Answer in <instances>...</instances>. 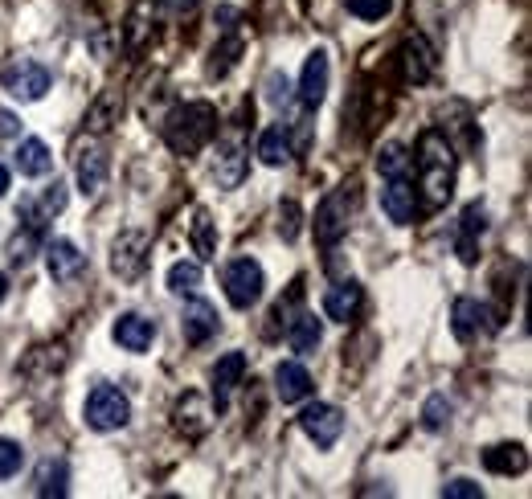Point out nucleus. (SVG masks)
I'll use <instances>...</instances> for the list:
<instances>
[{
  "label": "nucleus",
  "mask_w": 532,
  "mask_h": 499,
  "mask_svg": "<svg viewBox=\"0 0 532 499\" xmlns=\"http://www.w3.org/2000/svg\"><path fill=\"white\" fill-rule=\"evenodd\" d=\"M418 176L426 189V205H447L455 193V152L447 144V135L422 131L418 140Z\"/></svg>",
  "instance_id": "nucleus-1"
},
{
  "label": "nucleus",
  "mask_w": 532,
  "mask_h": 499,
  "mask_svg": "<svg viewBox=\"0 0 532 499\" xmlns=\"http://www.w3.org/2000/svg\"><path fill=\"white\" fill-rule=\"evenodd\" d=\"M217 135V111L209 103H185L164 119V140L176 156H197Z\"/></svg>",
  "instance_id": "nucleus-2"
},
{
  "label": "nucleus",
  "mask_w": 532,
  "mask_h": 499,
  "mask_svg": "<svg viewBox=\"0 0 532 499\" xmlns=\"http://www.w3.org/2000/svg\"><path fill=\"white\" fill-rule=\"evenodd\" d=\"M82 418H86V426L99 430V434L123 430L131 422V401L115 385H95L91 397H86V405H82Z\"/></svg>",
  "instance_id": "nucleus-3"
},
{
  "label": "nucleus",
  "mask_w": 532,
  "mask_h": 499,
  "mask_svg": "<svg viewBox=\"0 0 532 499\" xmlns=\"http://www.w3.org/2000/svg\"><path fill=\"white\" fill-rule=\"evenodd\" d=\"M148 254H152V234L148 230H123L111 242V275L119 283H136L148 270Z\"/></svg>",
  "instance_id": "nucleus-4"
},
{
  "label": "nucleus",
  "mask_w": 532,
  "mask_h": 499,
  "mask_svg": "<svg viewBox=\"0 0 532 499\" xmlns=\"http://www.w3.org/2000/svg\"><path fill=\"white\" fill-rule=\"evenodd\" d=\"M50 82H54V74L41 66V62H33V58H17V62H9L5 70H0V86H5L17 103H37V99H46Z\"/></svg>",
  "instance_id": "nucleus-5"
},
{
  "label": "nucleus",
  "mask_w": 532,
  "mask_h": 499,
  "mask_svg": "<svg viewBox=\"0 0 532 499\" xmlns=\"http://www.w3.org/2000/svg\"><path fill=\"white\" fill-rule=\"evenodd\" d=\"M221 287H226V299L234 307H250L262 299V287H266V275L254 258H234L226 270H221Z\"/></svg>",
  "instance_id": "nucleus-6"
},
{
  "label": "nucleus",
  "mask_w": 532,
  "mask_h": 499,
  "mask_svg": "<svg viewBox=\"0 0 532 499\" xmlns=\"http://www.w3.org/2000/svg\"><path fill=\"white\" fill-rule=\"evenodd\" d=\"M299 430L312 438L320 450H332L340 442V434H344V414L336 410V405L316 401V405H307V410L299 414Z\"/></svg>",
  "instance_id": "nucleus-7"
},
{
  "label": "nucleus",
  "mask_w": 532,
  "mask_h": 499,
  "mask_svg": "<svg viewBox=\"0 0 532 499\" xmlns=\"http://www.w3.org/2000/svg\"><path fill=\"white\" fill-rule=\"evenodd\" d=\"M348 189H332L324 201H320V209H316V238L324 242V246H336L340 238H344V230H348Z\"/></svg>",
  "instance_id": "nucleus-8"
},
{
  "label": "nucleus",
  "mask_w": 532,
  "mask_h": 499,
  "mask_svg": "<svg viewBox=\"0 0 532 499\" xmlns=\"http://www.w3.org/2000/svg\"><path fill=\"white\" fill-rule=\"evenodd\" d=\"M328 74H332V66H328V54L324 50L307 54L303 74H299V103H303V111H316L324 103V95H328Z\"/></svg>",
  "instance_id": "nucleus-9"
},
{
  "label": "nucleus",
  "mask_w": 532,
  "mask_h": 499,
  "mask_svg": "<svg viewBox=\"0 0 532 499\" xmlns=\"http://www.w3.org/2000/svg\"><path fill=\"white\" fill-rule=\"evenodd\" d=\"M381 209L393 225H410L414 221V176H389L385 180V189H381Z\"/></svg>",
  "instance_id": "nucleus-10"
},
{
  "label": "nucleus",
  "mask_w": 532,
  "mask_h": 499,
  "mask_svg": "<svg viewBox=\"0 0 532 499\" xmlns=\"http://www.w3.org/2000/svg\"><path fill=\"white\" fill-rule=\"evenodd\" d=\"M246 168H250V156H246V144L242 140H226L217 148V160H213V180L221 189H238L246 180Z\"/></svg>",
  "instance_id": "nucleus-11"
},
{
  "label": "nucleus",
  "mask_w": 532,
  "mask_h": 499,
  "mask_svg": "<svg viewBox=\"0 0 532 499\" xmlns=\"http://www.w3.org/2000/svg\"><path fill=\"white\" fill-rule=\"evenodd\" d=\"M242 373H246V356H242V352H226V356H221L217 365H213V410H217V414H226L230 393L238 389Z\"/></svg>",
  "instance_id": "nucleus-12"
},
{
  "label": "nucleus",
  "mask_w": 532,
  "mask_h": 499,
  "mask_svg": "<svg viewBox=\"0 0 532 499\" xmlns=\"http://www.w3.org/2000/svg\"><path fill=\"white\" fill-rule=\"evenodd\" d=\"M111 336H115V344L127 348V352H148L152 340H156V324L144 320V315H136V311H127V315H119V320H115Z\"/></svg>",
  "instance_id": "nucleus-13"
},
{
  "label": "nucleus",
  "mask_w": 532,
  "mask_h": 499,
  "mask_svg": "<svg viewBox=\"0 0 532 499\" xmlns=\"http://www.w3.org/2000/svg\"><path fill=\"white\" fill-rule=\"evenodd\" d=\"M357 311H361V283L340 279V283L324 295V315H328V320H336V324L357 320Z\"/></svg>",
  "instance_id": "nucleus-14"
},
{
  "label": "nucleus",
  "mask_w": 532,
  "mask_h": 499,
  "mask_svg": "<svg viewBox=\"0 0 532 499\" xmlns=\"http://www.w3.org/2000/svg\"><path fill=\"white\" fill-rule=\"evenodd\" d=\"M46 266H50V279H54V283H70V279H78V275H82L86 258L78 254V246H74V242L58 238V242H50V246H46Z\"/></svg>",
  "instance_id": "nucleus-15"
},
{
  "label": "nucleus",
  "mask_w": 532,
  "mask_h": 499,
  "mask_svg": "<svg viewBox=\"0 0 532 499\" xmlns=\"http://www.w3.org/2000/svg\"><path fill=\"white\" fill-rule=\"evenodd\" d=\"M316 385H312V373H307L299 360H283V365L275 369V393L291 405V401H303L307 393H312Z\"/></svg>",
  "instance_id": "nucleus-16"
},
{
  "label": "nucleus",
  "mask_w": 532,
  "mask_h": 499,
  "mask_svg": "<svg viewBox=\"0 0 532 499\" xmlns=\"http://www.w3.org/2000/svg\"><path fill=\"white\" fill-rule=\"evenodd\" d=\"M107 172H111V164H107V152H103V148L78 152V189H82L86 197H95V193L107 185Z\"/></svg>",
  "instance_id": "nucleus-17"
},
{
  "label": "nucleus",
  "mask_w": 532,
  "mask_h": 499,
  "mask_svg": "<svg viewBox=\"0 0 532 499\" xmlns=\"http://www.w3.org/2000/svg\"><path fill=\"white\" fill-rule=\"evenodd\" d=\"M181 332H185V344H205V340L217 332V311H213L205 299H193V303L185 307Z\"/></svg>",
  "instance_id": "nucleus-18"
},
{
  "label": "nucleus",
  "mask_w": 532,
  "mask_h": 499,
  "mask_svg": "<svg viewBox=\"0 0 532 499\" xmlns=\"http://www.w3.org/2000/svg\"><path fill=\"white\" fill-rule=\"evenodd\" d=\"M402 58H406V78L410 82H426L430 74H434V50H430V41L422 37V33H414V37H406V45H402Z\"/></svg>",
  "instance_id": "nucleus-19"
},
{
  "label": "nucleus",
  "mask_w": 532,
  "mask_h": 499,
  "mask_svg": "<svg viewBox=\"0 0 532 499\" xmlns=\"http://www.w3.org/2000/svg\"><path fill=\"white\" fill-rule=\"evenodd\" d=\"M123 115V99H119V90H103V95L91 103V111H86V131H95V135H107Z\"/></svg>",
  "instance_id": "nucleus-20"
},
{
  "label": "nucleus",
  "mask_w": 532,
  "mask_h": 499,
  "mask_svg": "<svg viewBox=\"0 0 532 499\" xmlns=\"http://www.w3.org/2000/svg\"><path fill=\"white\" fill-rule=\"evenodd\" d=\"M291 131H287V123H275V127H266L262 131V140H258V156H262V164H271V168H279V164H287L291 160Z\"/></svg>",
  "instance_id": "nucleus-21"
},
{
  "label": "nucleus",
  "mask_w": 532,
  "mask_h": 499,
  "mask_svg": "<svg viewBox=\"0 0 532 499\" xmlns=\"http://www.w3.org/2000/svg\"><path fill=\"white\" fill-rule=\"evenodd\" d=\"M483 225H487L483 205H479V201H475V205H467V209H463V225H459V258H463V262H475Z\"/></svg>",
  "instance_id": "nucleus-22"
},
{
  "label": "nucleus",
  "mask_w": 532,
  "mask_h": 499,
  "mask_svg": "<svg viewBox=\"0 0 532 499\" xmlns=\"http://www.w3.org/2000/svg\"><path fill=\"white\" fill-rule=\"evenodd\" d=\"M152 33H156V9L152 5H136V13H131L127 25H123V45L131 54H140Z\"/></svg>",
  "instance_id": "nucleus-23"
},
{
  "label": "nucleus",
  "mask_w": 532,
  "mask_h": 499,
  "mask_svg": "<svg viewBox=\"0 0 532 499\" xmlns=\"http://www.w3.org/2000/svg\"><path fill=\"white\" fill-rule=\"evenodd\" d=\"M324 340V324L316 320V315H295V320L287 324V344L295 348V352H316V344Z\"/></svg>",
  "instance_id": "nucleus-24"
},
{
  "label": "nucleus",
  "mask_w": 532,
  "mask_h": 499,
  "mask_svg": "<svg viewBox=\"0 0 532 499\" xmlns=\"http://www.w3.org/2000/svg\"><path fill=\"white\" fill-rule=\"evenodd\" d=\"M17 168H21V176H46L50 168H54V156H50V148H46V140H21V148H17Z\"/></svg>",
  "instance_id": "nucleus-25"
},
{
  "label": "nucleus",
  "mask_w": 532,
  "mask_h": 499,
  "mask_svg": "<svg viewBox=\"0 0 532 499\" xmlns=\"http://www.w3.org/2000/svg\"><path fill=\"white\" fill-rule=\"evenodd\" d=\"M483 467L487 471H496V475H516L528 467V455H524V446H487L483 450Z\"/></svg>",
  "instance_id": "nucleus-26"
},
{
  "label": "nucleus",
  "mask_w": 532,
  "mask_h": 499,
  "mask_svg": "<svg viewBox=\"0 0 532 499\" xmlns=\"http://www.w3.org/2000/svg\"><path fill=\"white\" fill-rule=\"evenodd\" d=\"M66 479H70L66 463L62 459H46L33 475V491L37 495H66Z\"/></svg>",
  "instance_id": "nucleus-27"
},
{
  "label": "nucleus",
  "mask_w": 532,
  "mask_h": 499,
  "mask_svg": "<svg viewBox=\"0 0 532 499\" xmlns=\"http://www.w3.org/2000/svg\"><path fill=\"white\" fill-rule=\"evenodd\" d=\"M483 303H475V299H455V336L467 344V340H475L479 336V328H483Z\"/></svg>",
  "instance_id": "nucleus-28"
},
{
  "label": "nucleus",
  "mask_w": 532,
  "mask_h": 499,
  "mask_svg": "<svg viewBox=\"0 0 532 499\" xmlns=\"http://www.w3.org/2000/svg\"><path fill=\"white\" fill-rule=\"evenodd\" d=\"M377 172L389 180V176H414V160L406 156L402 144H385L381 156H377Z\"/></svg>",
  "instance_id": "nucleus-29"
},
{
  "label": "nucleus",
  "mask_w": 532,
  "mask_h": 499,
  "mask_svg": "<svg viewBox=\"0 0 532 499\" xmlns=\"http://www.w3.org/2000/svg\"><path fill=\"white\" fill-rule=\"evenodd\" d=\"M193 250L201 262L217 258V234H213V217L205 209H197V221H193Z\"/></svg>",
  "instance_id": "nucleus-30"
},
{
  "label": "nucleus",
  "mask_w": 532,
  "mask_h": 499,
  "mask_svg": "<svg viewBox=\"0 0 532 499\" xmlns=\"http://www.w3.org/2000/svg\"><path fill=\"white\" fill-rule=\"evenodd\" d=\"M197 287H201V266H197V262H176V266L168 270V291L193 295Z\"/></svg>",
  "instance_id": "nucleus-31"
},
{
  "label": "nucleus",
  "mask_w": 532,
  "mask_h": 499,
  "mask_svg": "<svg viewBox=\"0 0 532 499\" xmlns=\"http://www.w3.org/2000/svg\"><path fill=\"white\" fill-rule=\"evenodd\" d=\"M447 422H451V401H447V393H430L426 405H422V426L426 430H442Z\"/></svg>",
  "instance_id": "nucleus-32"
},
{
  "label": "nucleus",
  "mask_w": 532,
  "mask_h": 499,
  "mask_svg": "<svg viewBox=\"0 0 532 499\" xmlns=\"http://www.w3.org/2000/svg\"><path fill=\"white\" fill-rule=\"evenodd\" d=\"M205 422H209V418H201V397H197V393H189V397H185V405L176 410V426L189 430V434H201V430H205Z\"/></svg>",
  "instance_id": "nucleus-33"
},
{
  "label": "nucleus",
  "mask_w": 532,
  "mask_h": 499,
  "mask_svg": "<svg viewBox=\"0 0 532 499\" xmlns=\"http://www.w3.org/2000/svg\"><path fill=\"white\" fill-rule=\"evenodd\" d=\"M344 5H348L352 17H361V21H381L393 9V0H344Z\"/></svg>",
  "instance_id": "nucleus-34"
},
{
  "label": "nucleus",
  "mask_w": 532,
  "mask_h": 499,
  "mask_svg": "<svg viewBox=\"0 0 532 499\" xmlns=\"http://www.w3.org/2000/svg\"><path fill=\"white\" fill-rule=\"evenodd\" d=\"M21 446L13 438H0V479H13L21 471Z\"/></svg>",
  "instance_id": "nucleus-35"
},
{
  "label": "nucleus",
  "mask_w": 532,
  "mask_h": 499,
  "mask_svg": "<svg viewBox=\"0 0 532 499\" xmlns=\"http://www.w3.org/2000/svg\"><path fill=\"white\" fill-rule=\"evenodd\" d=\"M37 209L46 213V217H54V213H62V209H66V185H62V180H54V185H50L46 193H41Z\"/></svg>",
  "instance_id": "nucleus-36"
},
{
  "label": "nucleus",
  "mask_w": 532,
  "mask_h": 499,
  "mask_svg": "<svg viewBox=\"0 0 532 499\" xmlns=\"http://www.w3.org/2000/svg\"><path fill=\"white\" fill-rule=\"evenodd\" d=\"M279 234H283L287 242H295V234H299V205H295V201H287V205L279 209Z\"/></svg>",
  "instance_id": "nucleus-37"
},
{
  "label": "nucleus",
  "mask_w": 532,
  "mask_h": 499,
  "mask_svg": "<svg viewBox=\"0 0 532 499\" xmlns=\"http://www.w3.org/2000/svg\"><path fill=\"white\" fill-rule=\"evenodd\" d=\"M442 495H447V499H479V495H483V487H479V483H471V479H455V483L442 487Z\"/></svg>",
  "instance_id": "nucleus-38"
},
{
  "label": "nucleus",
  "mask_w": 532,
  "mask_h": 499,
  "mask_svg": "<svg viewBox=\"0 0 532 499\" xmlns=\"http://www.w3.org/2000/svg\"><path fill=\"white\" fill-rule=\"evenodd\" d=\"M238 50H242V45H238V41H234V37H230V41H226V45H221V50H217V54H213V58H221V66H213V74H226V70H230V66H234V54H238Z\"/></svg>",
  "instance_id": "nucleus-39"
},
{
  "label": "nucleus",
  "mask_w": 532,
  "mask_h": 499,
  "mask_svg": "<svg viewBox=\"0 0 532 499\" xmlns=\"http://www.w3.org/2000/svg\"><path fill=\"white\" fill-rule=\"evenodd\" d=\"M287 90H291V82H287L283 74H271V78H266V99H271V103L287 99Z\"/></svg>",
  "instance_id": "nucleus-40"
},
{
  "label": "nucleus",
  "mask_w": 532,
  "mask_h": 499,
  "mask_svg": "<svg viewBox=\"0 0 532 499\" xmlns=\"http://www.w3.org/2000/svg\"><path fill=\"white\" fill-rule=\"evenodd\" d=\"M17 131H21V119L13 111H0V140H9V135H17Z\"/></svg>",
  "instance_id": "nucleus-41"
},
{
  "label": "nucleus",
  "mask_w": 532,
  "mask_h": 499,
  "mask_svg": "<svg viewBox=\"0 0 532 499\" xmlns=\"http://www.w3.org/2000/svg\"><path fill=\"white\" fill-rule=\"evenodd\" d=\"M5 193H9V168L0 164V197H5Z\"/></svg>",
  "instance_id": "nucleus-42"
},
{
  "label": "nucleus",
  "mask_w": 532,
  "mask_h": 499,
  "mask_svg": "<svg viewBox=\"0 0 532 499\" xmlns=\"http://www.w3.org/2000/svg\"><path fill=\"white\" fill-rule=\"evenodd\" d=\"M168 5H172V9H181V13H189V9L197 5V0H168Z\"/></svg>",
  "instance_id": "nucleus-43"
},
{
  "label": "nucleus",
  "mask_w": 532,
  "mask_h": 499,
  "mask_svg": "<svg viewBox=\"0 0 532 499\" xmlns=\"http://www.w3.org/2000/svg\"><path fill=\"white\" fill-rule=\"evenodd\" d=\"M5 291H9V283H5V275H0V299H5Z\"/></svg>",
  "instance_id": "nucleus-44"
}]
</instances>
